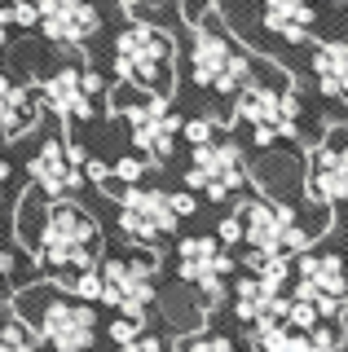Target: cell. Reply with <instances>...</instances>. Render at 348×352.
Listing matches in <instances>:
<instances>
[{
  "mask_svg": "<svg viewBox=\"0 0 348 352\" xmlns=\"http://www.w3.org/2000/svg\"><path fill=\"white\" fill-rule=\"evenodd\" d=\"M18 313L36 330L45 344L58 352H84L97 339V313L80 295H62L53 286H36V291L18 295Z\"/></svg>",
  "mask_w": 348,
  "mask_h": 352,
  "instance_id": "cell-1",
  "label": "cell"
},
{
  "mask_svg": "<svg viewBox=\"0 0 348 352\" xmlns=\"http://www.w3.org/2000/svg\"><path fill=\"white\" fill-rule=\"evenodd\" d=\"M97 220L75 203H53L36 234V256L53 273H84L97 264Z\"/></svg>",
  "mask_w": 348,
  "mask_h": 352,
  "instance_id": "cell-2",
  "label": "cell"
},
{
  "mask_svg": "<svg viewBox=\"0 0 348 352\" xmlns=\"http://www.w3.org/2000/svg\"><path fill=\"white\" fill-rule=\"evenodd\" d=\"M115 66L124 75V84H133L137 93L168 97V88H172V36H163L150 22H133V27H124V36L115 44Z\"/></svg>",
  "mask_w": 348,
  "mask_h": 352,
  "instance_id": "cell-3",
  "label": "cell"
},
{
  "mask_svg": "<svg viewBox=\"0 0 348 352\" xmlns=\"http://www.w3.org/2000/svg\"><path fill=\"white\" fill-rule=\"evenodd\" d=\"M190 75H194L199 88L238 93V88L252 80V53L238 49V44L208 18V22L194 27V40H190Z\"/></svg>",
  "mask_w": 348,
  "mask_h": 352,
  "instance_id": "cell-4",
  "label": "cell"
},
{
  "mask_svg": "<svg viewBox=\"0 0 348 352\" xmlns=\"http://www.w3.org/2000/svg\"><path fill=\"white\" fill-rule=\"evenodd\" d=\"M238 225H243V238L252 242V251H265V256H300L313 242L300 216L274 198H247L238 207Z\"/></svg>",
  "mask_w": 348,
  "mask_h": 352,
  "instance_id": "cell-5",
  "label": "cell"
},
{
  "mask_svg": "<svg viewBox=\"0 0 348 352\" xmlns=\"http://www.w3.org/2000/svg\"><path fill=\"white\" fill-rule=\"evenodd\" d=\"M296 97H291V84L287 80H247L238 88V119L243 124H252L256 141H274V137H296Z\"/></svg>",
  "mask_w": 348,
  "mask_h": 352,
  "instance_id": "cell-6",
  "label": "cell"
},
{
  "mask_svg": "<svg viewBox=\"0 0 348 352\" xmlns=\"http://www.w3.org/2000/svg\"><path fill=\"white\" fill-rule=\"evenodd\" d=\"M291 256H265V251H252V273L238 278L234 286V313L243 322H269V317H282V286L291 278Z\"/></svg>",
  "mask_w": 348,
  "mask_h": 352,
  "instance_id": "cell-7",
  "label": "cell"
},
{
  "mask_svg": "<svg viewBox=\"0 0 348 352\" xmlns=\"http://www.w3.org/2000/svg\"><path fill=\"white\" fill-rule=\"evenodd\" d=\"M115 110L128 119L137 150L146 154L150 163L172 159V137L181 132V119L168 110V97L146 93V97H137V102H128V84H124V88H119V97H115Z\"/></svg>",
  "mask_w": 348,
  "mask_h": 352,
  "instance_id": "cell-8",
  "label": "cell"
},
{
  "mask_svg": "<svg viewBox=\"0 0 348 352\" xmlns=\"http://www.w3.org/2000/svg\"><path fill=\"white\" fill-rule=\"evenodd\" d=\"M102 304L119 308V313L141 317V308H150L155 300V260L150 256H111L102 264Z\"/></svg>",
  "mask_w": 348,
  "mask_h": 352,
  "instance_id": "cell-9",
  "label": "cell"
},
{
  "mask_svg": "<svg viewBox=\"0 0 348 352\" xmlns=\"http://www.w3.org/2000/svg\"><path fill=\"white\" fill-rule=\"evenodd\" d=\"M186 185L190 190H203L208 198H230L238 185H243V154H238V146L225 141V137L194 141Z\"/></svg>",
  "mask_w": 348,
  "mask_h": 352,
  "instance_id": "cell-10",
  "label": "cell"
},
{
  "mask_svg": "<svg viewBox=\"0 0 348 352\" xmlns=\"http://www.w3.org/2000/svg\"><path fill=\"white\" fill-rule=\"evenodd\" d=\"M296 295L309 300L318 313H331V317L344 313V304H348V269H344V260L335 256V251H318V256L304 251L300 269H296Z\"/></svg>",
  "mask_w": 348,
  "mask_h": 352,
  "instance_id": "cell-11",
  "label": "cell"
},
{
  "mask_svg": "<svg viewBox=\"0 0 348 352\" xmlns=\"http://www.w3.org/2000/svg\"><path fill=\"white\" fill-rule=\"evenodd\" d=\"M181 278L190 286H199L208 304H221L225 291H230V273L234 264L225 256V242L221 238H186L181 242Z\"/></svg>",
  "mask_w": 348,
  "mask_h": 352,
  "instance_id": "cell-12",
  "label": "cell"
},
{
  "mask_svg": "<svg viewBox=\"0 0 348 352\" xmlns=\"http://www.w3.org/2000/svg\"><path fill=\"white\" fill-rule=\"evenodd\" d=\"M177 203H172L168 194H159V190H124V198H119V225H124V234L128 238H137V242H159V238H168L172 229H177Z\"/></svg>",
  "mask_w": 348,
  "mask_h": 352,
  "instance_id": "cell-13",
  "label": "cell"
},
{
  "mask_svg": "<svg viewBox=\"0 0 348 352\" xmlns=\"http://www.w3.org/2000/svg\"><path fill=\"white\" fill-rule=\"evenodd\" d=\"M309 194L318 203H344L348 198V132L335 128L331 137L313 150V163H309Z\"/></svg>",
  "mask_w": 348,
  "mask_h": 352,
  "instance_id": "cell-14",
  "label": "cell"
},
{
  "mask_svg": "<svg viewBox=\"0 0 348 352\" xmlns=\"http://www.w3.org/2000/svg\"><path fill=\"white\" fill-rule=\"evenodd\" d=\"M256 335H252V344L256 352H344L340 344V335L335 330H291L282 317H269V322H256L252 326Z\"/></svg>",
  "mask_w": 348,
  "mask_h": 352,
  "instance_id": "cell-15",
  "label": "cell"
},
{
  "mask_svg": "<svg viewBox=\"0 0 348 352\" xmlns=\"http://www.w3.org/2000/svg\"><path fill=\"white\" fill-rule=\"evenodd\" d=\"M80 163H84L80 150H67L62 141H45L40 154L31 159V181L49 198H67L75 185H80Z\"/></svg>",
  "mask_w": 348,
  "mask_h": 352,
  "instance_id": "cell-16",
  "label": "cell"
},
{
  "mask_svg": "<svg viewBox=\"0 0 348 352\" xmlns=\"http://www.w3.org/2000/svg\"><path fill=\"white\" fill-rule=\"evenodd\" d=\"M97 88H102V80H97L93 71H80V66H62V71L45 84V97H49V106L58 110L62 119H89V115H93V97H97Z\"/></svg>",
  "mask_w": 348,
  "mask_h": 352,
  "instance_id": "cell-17",
  "label": "cell"
},
{
  "mask_svg": "<svg viewBox=\"0 0 348 352\" xmlns=\"http://www.w3.org/2000/svg\"><path fill=\"white\" fill-rule=\"evenodd\" d=\"M40 27L58 44H84L97 31V9L89 0H40Z\"/></svg>",
  "mask_w": 348,
  "mask_h": 352,
  "instance_id": "cell-18",
  "label": "cell"
},
{
  "mask_svg": "<svg viewBox=\"0 0 348 352\" xmlns=\"http://www.w3.org/2000/svg\"><path fill=\"white\" fill-rule=\"evenodd\" d=\"M313 75H318V88L326 97L348 102V40L318 44V53H313Z\"/></svg>",
  "mask_w": 348,
  "mask_h": 352,
  "instance_id": "cell-19",
  "label": "cell"
},
{
  "mask_svg": "<svg viewBox=\"0 0 348 352\" xmlns=\"http://www.w3.org/2000/svg\"><path fill=\"white\" fill-rule=\"evenodd\" d=\"M265 27L282 40H304L313 27V0H265Z\"/></svg>",
  "mask_w": 348,
  "mask_h": 352,
  "instance_id": "cell-20",
  "label": "cell"
},
{
  "mask_svg": "<svg viewBox=\"0 0 348 352\" xmlns=\"http://www.w3.org/2000/svg\"><path fill=\"white\" fill-rule=\"evenodd\" d=\"M36 115H40V93H31V88L18 84L14 93H9L5 110H0V132H5V137H23V132L36 124Z\"/></svg>",
  "mask_w": 348,
  "mask_h": 352,
  "instance_id": "cell-21",
  "label": "cell"
},
{
  "mask_svg": "<svg viewBox=\"0 0 348 352\" xmlns=\"http://www.w3.org/2000/svg\"><path fill=\"white\" fill-rule=\"evenodd\" d=\"M282 322H287L291 330H318L322 326V313L309 300H300V295H296V300H287V308H282Z\"/></svg>",
  "mask_w": 348,
  "mask_h": 352,
  "instance_id": "cell-22",
  "label": "cell"
},
{
  "mask_svg": "<svg viewBox=\"0 0 348 352\" xmlns=\"http://www.w3.org/2000/svg\"><path fill=\"white\" fill-rule=\"evenodd\" d=\"M0 352H36V335H31V326H0Z\"/></svg>",
  "mask_w": 348,
  "mask_h": 352,
  "instance_id": "cell-23",
  "label": "cell"
},
{
  "mask_svg": "<svg viewBox=\"0 0 348 352\" xmlns=\"http://www.w3.org/2000/svg\"><path fill=\"white\" fill-rule=\"evenodd\" d=\"M181 352H238L225 335H190Z\"/></svg>",
  "mask_w": 348,
  "mask_h": 352,
  "instance_id": "cell-24",
  "label": "cell"
},
{
  "mask_svg": "<svg viewBox=\"0 0 348 352\" xmlns=\"http://www.w3.org/2000/svg\"><path fill=\"white\" fill-rule=\"evenodd\" d=\"M111 339H115V344H128V339H137V317L124 313L119 322H111Z\"/></svg>",
  "mask_w": 348,
  "mask_h": 352,
  "instance_id": "cell-25",
  "label": "cell"
},
{
  "mask_svg": "<svg viewBox=\"0 0 348 352\" xmlns=\"http://www.w3.org/2000/svg\"><path fill=\"white\" fill-rule=\"evenodd\" d=\"M181 132H186L190 141H208V137H216V124L212 119H194V124H181Z\"/></svg>",
  "mask_w": 348,
  "mask_h": 352,
  "instance_id": "cell-26",
  "label": "cell"
},
{
  "mask_svg": "<svg viewBox=\"0 0 348 352\" xmlns=\"http://www.w3.org/2000/svg\"><path fill=\"white\" fill-rule=\"evenodd\" d=\"M124 352H168V348H163V339H155V335H137V339L124 344Z\"/></svg>",
  "mask_w": 348,
  "mask_h": 352,
  "instance_id": "cell-27",
  "label": "cell"
},
{
  "mask_svg": "<svg viewBox=\"0 0 348 352\" xmlns=\"http://www.w3.org/2000/svg\"><path fill=\"white\" fill-rule=\"evenodd\" d=\"M115 172H119V181H137V176H141V159H119Z\"/></svg>",
  "mask_w": 348,
  "mask_h": 352,
  "instance_id": "cell-28",
  "label": "cell"
},
{
  "mask_svg": "<svg viewBox=\"0 0 348 352\" xmlns=\"http://www.w3.org/2000/svg\"><path fill=\"white\" fill-rule=\"evenodd\" d=\"M238 238H243V225H238V216H230V220L221 225V242H225V247H234Z\"/></svg>",
  "mask_w": 348,
  "mask_h": 352,
  "instance_id": "cell-29",
  "label": "cell"
},
{
  "mask_svg": "<svg viewBox=\"0 0 348 352\" xmlns=\"http://www.w3.org/2000/svg\"><path fill=\"white\" fill-rule=\"evenodd\" d=\"M172 203H177V212H181V216H190L194 207H199V203H194L190 194H172Z\"/></svg>",
  "mask_w": 348,
  "mask_h": 352,
  "instance_id": "cell-30",
  "label": "cell"
},
{
  "mask_svg": "<svg viewBox=\"0 0 348 352\" xmlns=\"http://www.w3.org/2000/svg\"><path fill=\"white\" fill-rule=\"evenodd\" d=\"M14 80H9V75H0V110H5V102H9V93H14Z\"/></svg>",
  "mask_w": 348,
  "mask_h": 352,
  "instance_id": "cell-31",
  "label": "cell"
},
{
  "mask_svg": "<svg viewBox=\"0 0 348 352\" xmlns=\"http://www.w3.org/2000/svg\"><path fill=\"white\" fill-rule=\"evenodd\" d=\"M5 27H9V9H5V5H0V44H5V36H9V31H5Z\"/></svg>",
  "mask_w": 348,
  "mask_h": 352,
  "instance_id": "cell-32",
  "label": "cell"
},
{
  "mask_svg": "<svg viewBox=\"0 0 348 352\" xmlns=\"http://www.w3.org/2000/svg\"><path fill=\"white\" fill-rule=\"evenodd\" d=\"M5 190H9V168H5V159H0V198H5Z\"/></svg>",
  "mask_w": 348,
  "mask_h": 352,
  "instance_id": "cell-33",
  "label": "cell"
},
{
  "mask_svg": "<svg viewBox=\"0 0 348 352\" xmlns=\"http://www.w3.org/2000/svg\"><path fill=\"white\" fill-rule=\"evenodd\" d=\"M9 273V251H5V242H0V278Z\"/></svg>",
  "mask_w": 348,
  "mask_h": 352,
  "instance_id": "cell-34",
  "label": "cell"
}]
</instances>
